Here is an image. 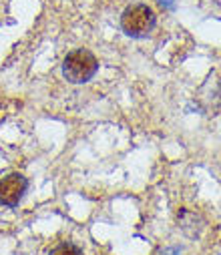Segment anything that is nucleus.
<instances>
[{"mask_svg": "<svg viewBox=\"0 0 221 255\" xmlns=\"http://www.w3.org/2000/svg\"><path fill=\"white\" fill-rule=\"evenodd\" d=\"M155 26V12L147 4H131L121 16V30L131 38H145Z\"/></svg>", "mask_w": 221, "mask_h": 255, "instance_id": "2", "label": "nucleus"}, {"mask_svg": "<svg viewBox=\"0 0 221 255\" xmlns=\"http://www.w3.org/2000/svg\"><path fill=\"white\" fill-rule=\"evenodd\" d=\"M99 71L97 56L87 48H77L64 56L62 60V77L72 85L89 83Z\"/></svg>", "mask_w": 221, "mask_h": 255, "instance_id": "1", "label": "nucleus"}, {"mask_svg": "<svg viewBox=\"0 0 221 255\" xmlns=\"http://www.w3.org/2000/svg\"><path fill=\"white\" fill-rule=\"evenodd\" d=\"M28 191V179L20 173H10L0 179V205L16 207Z\"/></svg>", "mask_w": 221, "mask_h": 255, "instance_id": "3", "label": "nucleus"}, {"mask_svg": "<svg viewBox=\"0 0 221 255\" xmlns=\"http://www.w3.org/2000/svg\"><path fill=\"white\" fill-rule=\"evenodd\" d=\"M48 255H83V249H81V247H77L75 243L64 241V243L56 245L54 249H50V253H48Z\"/></svg>", "mask_w": 221, "mask_h": 255, "instance_id": "4", "label": "nucleus"}, {"mask_svg": "<svg viewBox=\"0 0 221 255\" xmlns=\"http://www.w3.org/2000/svg\"><path fill=\"white\" fill-rule=\"evenodd\" d=\"M157 2L161 6H165V8H173V0H157Z\"/></svg>", "mask_w": 221, "mask_h": 255, "instance_id": "6", "label": "nucleus"}, {"mask_svg": "<svg viewBox=\"0 0 221 255\" xmlns=\"http://www.w3.org/2000/svg\"><path fill=\"white\" fill-rule=\"evenodd\" d=\"M157 255H181V249H177V247H167V249H163V251L157 253Z\"/></svg>", "mask_w": 221, "mask_h": 255, "instance_id": "5", "label": "nucleus"}]
</instances>
